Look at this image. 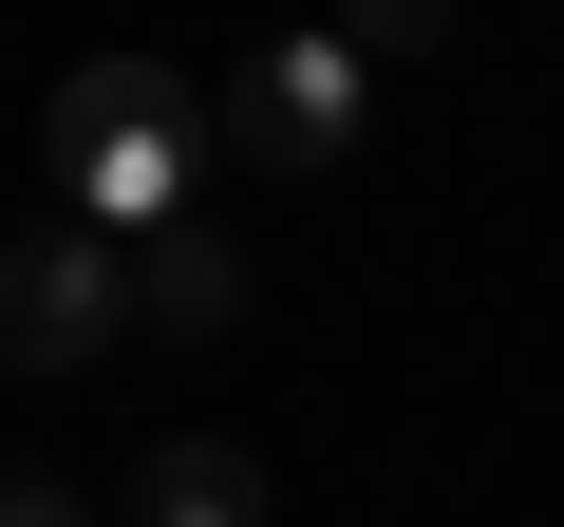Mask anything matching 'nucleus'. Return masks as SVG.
Wrapping results in <instances>:
<instances>
[{"mask_svg":"<svg viewBox=\"0 0 564 527\" xmlns=\"http://www.w3.org/2000/svg\"><path fill=\"white\" fill-rule=\"evenodd\" d=\"M132 321H151V340H226V321H245V245L188 226V207L132 226Z\"/></svg>","mask_w":564,"mask_h":527,"instance_id":"4","label":"nucleus"},{"mask_svg":"<svg viewBox=\"0 0 564 527\" xmlns=\"http://www.w3.org/2000/svg\"><path fill=\"white\" fill-rule=\"evenodd\" d=\"M358 76H377V57H358L339 20L263 39V57L226 76V151H263V170H339V151H358Z\"/></svg>","mask_w":564,"mask_h":527,"instance_id":"3","label":"nucleus"},{"mask_svg":"<svg viewBox=\"0 0 564 527\" xmlns=\"http://www.w3.org/2000/svg\"><path fill=\"white\" fill-rule=\"evenodd\" d=\"M132 527H263V471H245L226 433H151V471H132Z\"/></svg>","mask_w":564,"mask_h":527,"instance_id":"5","label":"nucleus"},{"mask_svg":"<svg viewBox=\"0 0 564 527\" xmlns=\"http://www.w3.org/2000/svg\"><path fill=\"white\" fill-rule=\"evenodd\" d=\"M0 527H95V508H76V471H0Z\"/></svg>","mask_w":564,"mask_h":527,"instance_id":"7","label":"nucleus"},{"mask_svg":"<svg viewBox=\"0 0 564 527\" xmlns=\"http://www.w3.org/2000/svg\"><path fill=\"white\" fill-rule=\"evenodd\" d=\"M339 39H358V57H433V39H452V0H339Z\"/></svg>","mask_w":564,"mask_h":527,"instance_id":"6","label":"nucleus"},{"mask_svg":"<svg viewBox=\"0 0 564 527\" xmlns=\"http://www.w3.org/2000/svg\"><path fill=\"white\" fill-rule=\"evenodd\" d=\"M39 151H57V189L132 245V226H170V207H188V170L226 151V114H207L170 57H76V76H57V114H39Z\"/></svg>","mask_w":564,"mask_h":527,"instance_id":"1","label":"nucleus"},{"mask_svg":"<svg viewBox=\"0 0 564 527\" xmlns=\"http://www.w3.org/2000/svg\"><path fill=\"white\" fill-rule=\"evenodd\" d=\"M113 340H132V245H113L95 207H57V226L0 245V377H76V358H113Z\"/></svg>","mask_w":564,"mask_h":527,"instance_id":"2","label":"nucleus"}]
</instances>
